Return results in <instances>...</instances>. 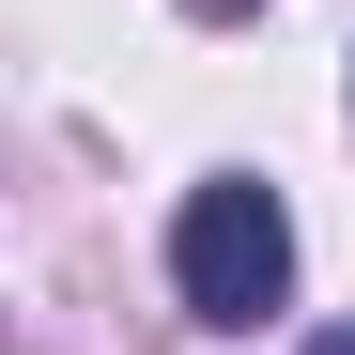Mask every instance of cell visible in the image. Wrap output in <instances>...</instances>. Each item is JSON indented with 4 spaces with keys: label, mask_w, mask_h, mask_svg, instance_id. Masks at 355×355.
<instances>
[{
    "label": "cell",
    "mask_w": 355,
    "mask_h": 355,
    "mask_svg": "<svg viewBox=\"0 0 355 355\" xmlns=\"http://www.w3.org/2000/svg\"><path fill=\"white\" fill-rule=\"evenodd\" d=\"M170 293H186L201 324H263L293 293V216L263 170H216V186H186V216H170Z\"/></svg>",
    "instance_id": "6da1fadb"
},
{
    "label": "cell",
    "mask_w": 355,
    "mask_h": 355,
    "mask_svg": "<svg viewBox=\"0 0 355 355\" xmlns=\"http://www.w3.org/2000/svg\"><path fill=\"white\" fill-rule=\"evenodd\" d=\"M309 355H355V324H324V340H309Z\"/></svg>",
    "instance_id": "7a4b0ae2"
},
{
    "label": "cell",
    "mask_w": 355,
    "mask_h": 355,
    "mask_svg": "<svg viewBox=\"0 0 355 355\" xmlns=\"http://www.w3.org/2000/svg\"><path fill=\"white\" fill-rule=\"evenodd\" d=\"M186 16H248V0H186Z\"/></svg>",
    "instance_id": "3957f363"
}]
</instances>
